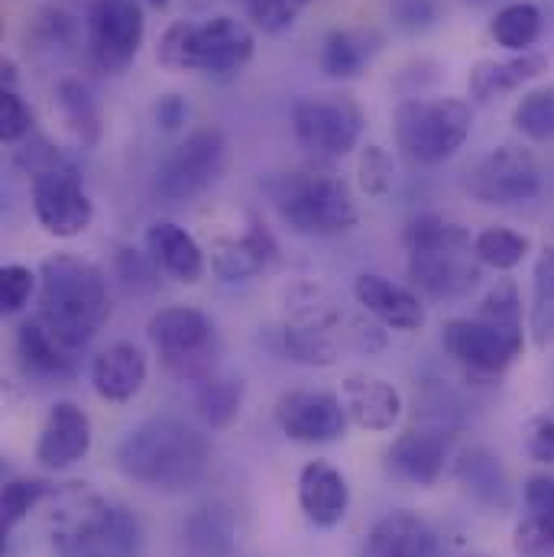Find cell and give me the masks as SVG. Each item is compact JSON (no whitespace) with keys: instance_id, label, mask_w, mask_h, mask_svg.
I'll return each mask as SVG.
<instances>
[{"instance_id":"obj_16","label":"cell","mask_w":554,"mask_h":557,"mask_svg":"<svg viewBox=\"0 0 554 557\" xmlns=\"http://www.w3.org/2000/svg\"><path fill=\"white\" fill-rule=\"evenodd\" d=\"M91 418L75 403H56L36 441V463L46 470H69L91 450Z\"/></svg>"},{"instance_id":"obj_37","label":"cell","mask_w":554,"mask_h":557,"mask_svg":"<svg viewBox=\"0 0 554 557\" xmlns=\"http://www.w3.org/2000/svg\"><path fill=\"white\" fill-rule=\"evenodd\" d=\"M529 327L539 347L554 341V247H545L535 263V285H532V318Z\"/></svg>"},{"instance_id":"obj_45","label":"cell","mask_w":554,"mask_h":557,"mask_svg":"<svg viewBox=\"0 0 554 557\" xmlns=\"http://www.w3.org/2000/svg\"><path fill=\"white\" fill-rule=\"evenodd\" d=\"M522 499H526V512L529 519H535L539 525L554 532V476L552 473H535L526 480L522 486Z\"/></svg>"},{"instance_id":"obj_29","label":"cell","mask_w":554,"mask_h":557,"mask_svg":"<svg viewBox=\"0 0 554 557\" xmlns=\"http://www.w3.org/2000/svg\"><path fill=\"white\" fill-rule=\"evenodd\" d=\"M288 360L301 367H334L337 363V341L331 334V321L324 318H301L292 321L282 334Z\"/></svg>"},{"instance_id":"obj_12","label":"cell","mask_w":554,"mask_h":557,"mask_svg":"<svg viewBox=\"0 0 554 557\" xmlns=\"http://www.w3.org/2000/svg\"><path fill=\"white\" fill-rule=\"evenodd\" d=\"M276 424L288 441L331 444L347 434L350 416L344 399L324 389H292L276 403Z\"/></svg>"},{"instance_id":"obj_8","label":"cell","mask_w":554,"mask_h":557,"mask_svg":"<svg viewBox=\"0 0 554 557\" xmlns=\"http://www.w3.org/2000/svg\"><path fill=\"white\" fill-rule=\"evenodd\" d=\"M441 344L470 373L500 376L522 357L526 337L522 327H506L483 318H454L444 324Z\"/></svg>"},{"instance_id":"obj_51","label":"cell","mask_w":554,"mask_h":557,"mask_svg":"<svg viewBox=\"0 0 554 557\" xmlns=\"http://www.w3.org/2000/svg\"><path fill=\"white\" fill-rule=\"evenodd\" d=\"M149 3H156V7H165L169 0H149Z\"/></svg>"},{"instance_id":"obj_36","label":"cell","mask_w":554,"mask_h":557,"mask_svg":"<svg viewBox=\"0 0 554 557\" xmlns=\"http://www.w3.org/2000/svg\"><path fill=\"white\" fill-rule=\"evenodd\" d=\"M52 493H56V486L49 480H39V476H13V480H7L3 493H0V525H3V535H10Z\"/></svg>"},{"instance_id":"obj_35","label":"cell","mask_w":554,"mask_h":557,"mask_svg":"<svg viewBox=\"0 0 554 557\" xmlns=\"http://www.w3.org/2000/svg\"><path fill=\"white\" fill-rule=\"evenodd\" d=\"M532 250V240L519 231L509 227H487L473 237V253L480 263L493 267V270H516Z\"/></svg>"},{"instance_id":"obj_43","label":"cell","mask_w":554,"mask_h":557,"mask_svg":"<svg viewBox=\"0 0 554 557\" xmlns=\"http://www.w3.org/2000/svg\"><path fill=\"white\" fill-rule=\"evenodd\" d=\"M16 165L23 172H29L33 178L39 175H52V172H75V165L49 143V139H33L16 152Z\"/></svg>"},{"instance_id":"obj_11","label":"cell","mask_w":554,"mask_h":557,"mask_svg":"<svg viewBox=\"0 0 554 557\" xmlns=\"http://www.w3.org/2000/svg\"><path fill=\"white\" fill-rule=\"evenodd\" d=\"M364 131V114L344 98H305L292 111V134L315 156H347Z\"/></svg>"},{"instance_id":"obj_50","label":"cell","mask_w":554,"mask_h":557,"mask_svg":"<svg viewBox=\"0 0 554 557\" xmlns=\"http://www.w3.org/2000/svg\"><path fill=\"white\" fill-rule=\"evenodd\" d=\"M152 114H156V124L162 131H178L188 121V101L182 95H165V98L156 101Z\"/></svg>"},{"instance_id":"obj_10","label":"cell","mask_w":554,"mask_h":557,"mask_svg":"<svg viewBox=\"0 0 554 557\" xmlns=\"http://www.w3.org/2000/svg\"><path fill=\"white\" fill-rule=\"evenodd\" d=\"M88 46L101 72H124L143 46V10L137 0H95L88 10Z\"/></svg>"},{"instance_id":"obj_42","label":"cell","mask_w":554,"mask_h":557,"mask_svg":"<svg viewBox=\"0 0 554 557\" xmlns=\"http://www.w3.org/2000/svg\"><path fill=\"white\" fill-rule=\"evenodd\" d=\"M192 33H195V23L188 20H178L172 23L162 39H159V65H165L169 72H192Z\"/></svg>"},{"instance_id":"obj_4","label":"cell","mask_w":554,"mask_h":557,"mask_svg":"<svg viewBox=\"0 0 554 557\" xmlns=\"http://www.w3.org/2000/svg\"><path fill=\"white\" fill-rule=\"evenodd\" d=\"M273 201L279 218L295 234H341L357 224V201L347 188V182L334 175H308V172H288L273 182Z\"/></svg>"},{"instance_id":"obj_2","label":"cell","mask_w":554,"mask_h":557,"mask_svg":"<svg viewBox=\"0 0 554 557\" xmlns=\"http://www.w3.org/2000/svg\"><path fill=\"white\" fill-rule=\"evenodd\" d=\"M39 314L82 354L111 318L104 273L72 253L46 257L39 267Z\"/></svg>"},{"instance_id":"obj_39","label":"cell","mask_w":554,"mask_h":557,"mask_svg":"<svg viewBox=\"0 0 554 557\" xmlns=\"http://www.w3.org/2000/svg\"><path fill=\"white\" fill-rule=\"evenodd\" d=\"M477 318L493 321V324H506V327H522V298L516 282L503 278L496 282V288L487 292V298L480 301Z\"/></svg>"},{"instance_id":"obj_14","label":"cell","mask_w":554,"mask_h":557,"mask_svg":"<svg viewBox=\"0 0 554 557\" xmlns=\"http://www.w3.org/2000/svg\"><path fill=\"white\" fill-rule=\"evenodd\" d=\"M33 211L42 231L62 240L78 237L95 218V205L82 188L78 172H52L33 178Z\"/></svg>"},{"instance_id":"obj_27","label":"cell","mask_w":554,"mask_h":557,"mask_svg":"<svg viewBox=\"0 0 554 557\" xmlns=\"http://www.w3.org/2000/svg\"><path fill=\"white\" fill-rule=\"evenodd\" d=\"M182 555L185 557H234L237 555V522L234 512L221 503L195 509L182 525Z\"/></svg>"},{"instance_id":"obj_44","label":"cell","mask_w":554,"mask_h":557,"mask_svg":"<svg viewBox=\"0 0 554 557\" xmlns=\"http://www.w3.org/2000/svg\"><path fill=\"white\" fill-rule=\"evenodd\" d=\"M36 282H39L36 273L20 267V263L3 267L0 270V311L3 314H16L29 301V295L36 292Z\"/></svg>"},{"instance_id":"obj_48","label":"cell","mask_w":554,"mask_h":557,"mask_svg":"<svg viewBox=\"0 0 554 557\" xmlns=\"http://www.w3.org/2000/svg\"><path fill=\"white\" fill-rule=\"evenodd\" d=\"M513 548L519 557H554V532L526 516L513 532Z\"/></svg>"},{"instance_id":"obj_15","label":"cell","mask_w":554,"mask_h":557,"mask_svg":"<svg viewBox=\"0 0 554 557\" xmlns=\"http://www.w3.org/2000/svg\"><path fill=\"white\" fill-rule=\"evenodd\" d=\"M451 463V434L444 428H409L386 450V467L396 480L431 486Z\"/></svg>"},{"instance_id":"obj_47","label":"cell","mask_w":554,"mask_h":557,"mask_svg":"<svg viewBox=\"0 0 554 557\" xmlns=\"http://www.w3.org/2000/svg\"><path fill=\"white\" fill-rule=\"evenodd\" d=\"M33 127V111L16 91L0 95V139L3 143H20Z\"/></svg>"},{"instance_id":"obj_26","label":"cell","mask_w":554,"mask_h":557,"mask_svg":"<svg viewBox=\"0 0 554 557\" xmlns=\"http://www.w3.org/2000/svg\"><path fill=\"white\" fill-rule=\"evenodd\" d=\"M542 72H549V59L542 52H522L513 59H487V62L473 65L467 88L477 104H490V101L522 88L526 82L539 78Z\"/></svg>"},{"instance_id":"obj_21","label":"cell","mask_w":554,"mask_h":557,"mask_svg":"<svg viewBox=\"0 0 554 557\" xmlns=\"http://www.w3.org/2000/svg\"><path fill=\"white\" fill-rule=\"evenodd\" d=\"M146 357L131 341H118L91 360V386L104 403L114 406H124L137 396L146 383Z\"/></svg>"},{"instance_id":"obj_5","label":"cell","mask_w":554,"mask_h":557,"mask_svg":"<svg viewBox=\"0 0 554 557\" xmlns=\"http://www.w3.org/2000/svg\"><path fill=\"white\" fill-rule=\"evenodd\" d=\"M473 127V111L460 98L406 101L396 111V143L418 165H438L451 159Z\"/></svg>"},{"instance_id":"obj_31","label":"cell","mask_w":554,"mask_h":557,"mask_svg":"<svg viewBox=\"0 0 554 557\" xmlns=\"http://www.w3.org/2000/svg\"><path fill=\"white\" fill-rule=\"evenodd\" d=\"M409 253H467L473 247L470 231L441 218V214H418L403 234Z\"/></svg>"},{"instance_id":"obj_24","label":"cell","mask_w":554,"mask_h":557,"mask_svg":"<svg viewBox=\"0 0 554 557\" xmlns=\"http://www.w3.org/2000/svg\"><path fill=\"white\" fill-rule=\"evenodd\" d=\"M146 253L152 257V263L165 273V276L178 278V282H198L205 276V253L198 247V240L172 224V221H156L146 231Z\"/></svg>"},{"instance_id":"obj_32","label":"cell","mask_w":554,"mask_h":557,"mask_svg":"<svg viewBox=\"0 0 554 557\" xmlns=\"http://www.w3.org/2000/svg\"><path fill=\"white\" fill-rule=\"evenodd\" d=\"M241 406H244V380H234V376H211L201 383L195 396V412L211 431L227 428L241 416Z\"/></svg>"},{"instance_id":"obj_3","label":"cell","mask_w":554,"mask_h":557,"mask_svg":"<svg viewBox=\"0 0 554 557\" xmlns=\"http://www.w3.org/2000/svg\"><path fill=\"white\" fill-rule=\"evenodd\" d=\"M52 548L59 557H139L143 525L124 503L75 493L56 519Z\"/></svg>"},{"instance_id":"obj_7","label":"cell","mask_w":554,"mask_h":557,"mask_svg":"<svg viewBox=\"0 0 554 557\" xmlns=\"http://www.w3.org/2000/svg\"><path fill=\"white\" fill-rule=\"evenodd\" d=\"M227 165V139L221 131H195L159 165L156 195L165 205H185L211 188Z\"/></svg>"},{"instance_id":"obj_28","label":"cell","mask_w":554,"mask_h":557,"mask_svg":"<svg viewBox=\"0 0 554 557\" xmlns=\"http://www.w3.org/2000/svg\"><path fill=\"white\" fill-rule=\"evenodd\" d=\"M276 257V244L263 227L247 231L244 237H224L211 247V270L224 282H247L260 276Z\"/></svg>"},{"instance_id":"obj_17","label":"cell","mask_w":554,"mask_h":557,"mask_svg":"<svg viewBox=\"0 0 554 557\" xmlns=\"http://www.w3.org/2000/svg\"><path fill=\"white\" fill-rule=\"evenodd\" d=\"M16 354H20V363L26 367V373L36 380L69 383L78 376V350L69 347L42 314L26 318L16 327Z\"/></svg>"},{"instance_id":"obj_40","label":"cell","mask_w":554,"mask_h":557,"mask_svg":"<svg viewBox=\"0 0 554 557\" xmlns=\"http://www.w3.org/2000/svg\"><path fill=\"white\" fill-rule=\"evenodd\" d=\"M247 16L263 29V33H282L288 29L298 13L311 3V0H237Z\"/></svg>"},{"instance_id":"obj_38","label":"cell","mask_w":554,"mask_h":557,"mask_svg":"<svg viewBox=\"0 0 554 557\" xmlns=\"http://www.w3.org/2000/svg\"><path fill=\"white\" fill-rule=\"evenodd\" d=\"M513 124L519 134H526L529 139H539V143H549L554 139V88H539V91H529L516 114H513Z\"/></svg>"},{"instance_id":"obj_33","label":"cell","mask_w":554,"mask_h":557,"mask_svg":"<svg viewBox=\"0 0 554 557\" xmlns=\"http://www.w3.org/2000/svg\"><path fill=\"white\" fill-rule=\"evenodd\" d=\"M373 55V39L367 33H354V29H341L331 33L324 39V52H321V65L328 72V78H357L367 62Z\"/></svg>"},{"instance_id":"obj_34","label":"cell","mask_w":554,"mask_h":557,"mask_svg":"<svg viewBox=\"0 0 554 557\" xmlns=\"http://www.w3.org/2000/svg\"><path fill=\"white\" fill-rule=\"evenodd\" d=\"M493 39L503 46V49H513V52H526L539 33H542V10L535 3H509L496 13L493 20Z\"/></svg>"},{"instance_id":"obj_30","label":"cell","mask_w":554,"mask_h":557,"mask_svg":"<svg viewBox=\"0 0 554 557\" xmlns=\"http://www.w3.org/2000/svg\"><path fill=\"white\" fill-rule=\"evenodd\" d=\"M56 104L65 121V127L75 134L78 143L95 146L101 137V111L91 95V88L82 78H62L56 85Z\"/></svg>"},{"instance_id":"obj_1","label":"cell","mask_w":554,"mask_h":557,"mask_svg":"<svg viewBox=\"0 0 554 557\" xmlns=\"http://www.w3.org/2000/svg\"><path fill=\"white\" fill-rule=\"evenodd\" d=\"M211 441L188 421L146 418L118 444V470L152 493L195 490L211 470Z\"/></svg>"},{"instance_id":"obj_49","label":"cell","mask_w":554,"mask_h":557,"mask_svg":"<svg viewBox=\"0 0 554 557\" xmlns=\"http://www.w3.org/2000/svg\"><path fill=\"white\" fill-rule=\"evenodd\" d=\"M118 270H121V278L131 285V288H139V292H149L156 288V278H159V267L152 263V257L146 253H137V250H121L118 257Z\"/></svg>"},{"instance_id":"obj_6","label":"cell","mask_w":554,"mask_h":557,"mask_svg":"<svg viewBox=\"0 0 554 557\" xmlns=\"http://www.w3.org/2000/svg\"><path fill=\"white\" fill-rule=\"evenodd\" d=\"M146 334L152 347L162 354L165 367L178 380H211V341H214V324L205 311L188 308V305H172L162 308L149 318Z\"/></svg>"},{"instance_id":"obj_9","label":"cell","mask_w":554,"mask_h":557,"mask_svg":"<svg viewBox=\"0 0 554 557\" xmlns=\"http://www.w3.org/2000/svg\"><path fill=\"white\" fill-rule=\"evenodd\" d=\"M464 188L483 201V205H522L532 201L542 188V175H539V162L532 159L529 149L519 146H500L493 152H487L483 159H477L467 169Z\"/></svg>"},{"instance_id":"obj_20","label":"cell","mask_w":554,"mask_h":557,"mask_svg":"<svg viewBox=\"0 0 554 557\" xmlns=\"http://www.w3.org/2000/svg\"><path fill=\"white\" fill-rule=\"evenodd\" d=\"M341 399L350 421L364 431H393L403 418L399 389L370 373H350L341 383Z\"/></svg>"},{"instance_id":"obj_13","label":"cell","mask_w":554,"mask_h":557,"mask_svg":"<svg viewBox=\"0 0 554 557\" xmlns=\"http://www.w3.org/2000/svg\"><path fill=\"white\" fill-rule=\"evenodd\" d=\"M254 29L237 16H214L195 23L192 33V72L208 78H231L254 59Z\"/></svg>"},{"instance_id":"obj_41","label":"cell","mask_w":554,"mask_h":557,"mask_svg":"<svg viewBox=\"0 0 554 557\" xmlns=\"http://www.w3.org/2000/svg\"><path fill=\"white\" fill-rule=\"evenodd\" d=\"M360 188L373 198H383L393 191L396 182V169H393V156L383 146H367L360 156Z\"/></svg>"},{"instance_id":"obj_23","label":"cell","mask_w":554,"mask_h":557,"mask_svg":"<svg viewBox=\"0 0 554 557\" xmlns=\"http://www.w3.org/2000/svg\"><path fill=\"white\" fill-rule=\"evenodd\" d=\"M409 276L424 295L454 301L480 285V267L464 260V253H413Z\"/></svg>"},{"instance_id":"obj_19","label":"cell","mask_w":554,"mask_h":557,"mask_svg":"<svg viewBox=\"0 0 554 557\" xmlns=\"http://www.w3.org/2000/svg\"><path fill=\"white\" fill-rule=\"evenodd\" d=\"M298 509L315 529H334L344 522L350 509V486L347 476L328 463V460H311L298 473Z\"/></svg>"},{"instance_id":"obj_22","label":"cell","mask_w":554,"mask_h":557,"mask_svg":"<svg viewBox=\"0 0 554 557\" xmlns=\"http://www.w3.org/2000/svg\"><path fill=\"white\" fill-rule=\"evenodd\" d=\"M354 295L377 321H383L393 331H418L424 324V305L418 301L416 292H409L406 285H396L393 278L380 276V273L357 276Z\"/></svg>"},{"instance_id":"obj_25","label":"cell","mask_w":554,"mask_h":557,"mask_svg":"<svg viewBox=\"0 0 554 557\" xmlns=\"http://www.w3.org/2000/svg\"><path fill=\"white\" fill-rule=\"evenodd\" d=\"M454 476L477 503L500 509V512L513 509V486H509V476L493 450H487V447L460 450L454 460Z\"/></svg>"},{"instance_id":"obj_46","label":"cell","mask_w":554,"mask_h":557,"mask_svg":"<svg viewBox=\"0 0 554 557\" xmlns=\"http://www.w3.org/2000/svg\"><path fill=\"white\" fill-rule=\"evenodd\" d=\"M522 441H526V454L535 463H554V406L532 416L522 428Z\"/></svg>"},{"instance_id":"obj_18","label":"cell","mask_w":554,"mask_h":557,"mask_svg":"<svg viewBox=\"0 0 554 557\" xmlns=\"http://www.w3.org/2000/svg\"><path fill=\"white\" fill-rule=\"evenodd\" d=\"M357 557H441V539L418 512L396 509L373 522L357 548Z\"/></svg>"}]
</instances>
